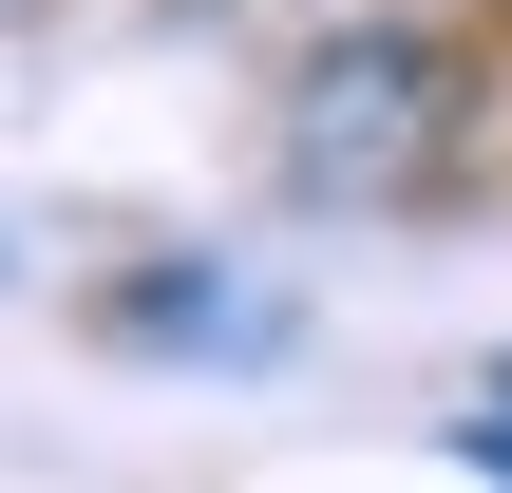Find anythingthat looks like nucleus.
I'll return each instance as SVG.
<instances>
[{
    "label": "nucleus",
    "instance_id": "f257e3e1",
    "mask_svg": "<svg viewBox=\"0 0 512 493\" xmlns=\"http://www.w3.org/2000/svg\"><path fill=\"white\" fill-rule=\"evenodd\" d=\"M456 95H475L456 38H323L304 95H285V190H323V209H399V190H437Z\"/></svg>",
    "mask_w": 512,
    "mask_h": 493
},
{
    "label": "nucleus",
    "instance_id": "f03ea898",
    "mask_svg": "<svg viewBox=\"0 0 512 493\" xmlns=\"http://www.w3.org/2000/svg\"><path fill=\"white\" fill-rule=\"evenodd\" d=\"M475 456H494V475H512V418H475Z\"/></svg>",
    "mask_w": 512,
    "mask_h": 493
}]
</instances>
